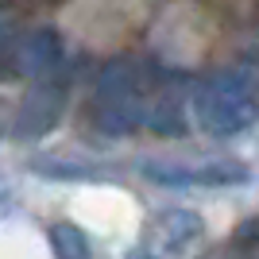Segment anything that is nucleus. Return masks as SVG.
Segmentation results:
<instances>
[{
    "instance_id": "nucleus-1",
    "label": "nucleus",
    "mask_w": 259,
    "mask_h": 259,
    "mask_svg": "<svg viewBox=\"0 0 259 259\" xmlns=\"http://www.w3.org/2000/svg\"><path fill=\"white\" fill-rule=\"evenodd\" d=\"M194 120L209 136H240L259 120V101L244 74H217L194 93Z\"/></svg>"
},
{
    "instance_id": "nucleus-2",
    "label": "nucleus",
    "mask_w": 259,
    "mask_h": 259,
    "mask_svg": "<svg viewBox=\"0 0 259 259\" xmlns=\"http://www.w3.org/2000/svg\"><path fill=\"white\" fill-rule=\"evenodd\" d=\"M143 178L155 186H244L248 166L236 159H213V162H143Z\"/></svg>"
},
{
    "instance_id": "nucleus-3",
    "label": "nucleus",
    "mask_w": 259,
    "mask_h": 259,
    "mask_svg": "<svg viewBox=\"0 0 259 259\" xmlns=\"http://www.w3.org/2000/svg\"><path fill=\"white\" fill-rule=\"evenodd\" d=\"M62 66V39L51 31V27H39V31L23 35L16 43V70L27 77H47Z\"/></svg>"
},
{
    "instance_id": "nucleus-4",
    "label": "nucleus",
    "mask_w": 259,
    "mask_h": 259,
    "mask_svg": "<svg viewBox=\"0 0 259 259\" xmlns=\"http://www.w3.org/2000/svg\"><path fill=\"white\" fill-rule=\"evenodd\" d=\"M51 248H54V259H89V240L77 225H54Z\"/></svg>"
},
{
    "instance_id": "nucleus-5",
    "label": "nucleus",
    "mask_w": 259,
    "mask_h": 259,
    "mask_svg": "<svg viewBox=\"0 0 259 259\" xmlns=\"http://www.w3.org/2000/svg\"><path fill=\"white\" fill-rule=\"evenodd\" d=\"M162 228H166V236H170V248H186L194 236H201V217L178 209V213H170L162 221Z\"/></svg>"
},
{
    "instance_id": "nucleus-6",
    "label": "nucleus",
    "mask_w": 259,
    "mask_h": 259,
    "mask_svg": "<svg viewBox=\"0 0 259 259\" xmlns=\"http://www.w3.org/2000/svg\"><path fill=\"white\" fill-rule=\"evenodd\" d=\"M136 259H155V255H136Z\"/></svg>"
}]
</instances>
